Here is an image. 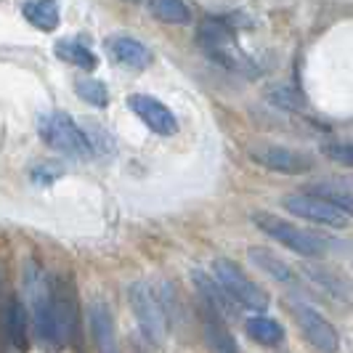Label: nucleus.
I'll list each match as a JSON object with an SVG mask.
<instances>
[{
  "label": "nucleus",
  "mask_w": 353,
  "mask_h": 353,
  "mask_svg": "<svg viewBox=\"0 0 353 353\" xmlns=\"http://www.w3.org/2000/svg\"><path fill=\"white\" fill-rule=\"evenodd\" d=\"M252 223L263 231L265 236H271L274 242H279L287 250H292L298 255H305V258H321L330 250V239L327 236H321L316 231H305L301 226H295V223H290V221L276 218V215L255 212Z\"/></svg>",
  "instance_id": "nucleus-1"
},
{
  "label": "nucleus",
  "mask_w": 353,
  "mask_h": 353,
  "mask_svg": "<svg viewBox=\"0 0 353 353\" xmlns=\"http://www.w3.org/2000/svg\"><path fill=\"white\" fill-rule=\"evenodd\" d=\"M37 133L40 139L48 143L51 149L72 157H93V146H90L88 130L72 120L64 112H48L37 120Z\"/></svg>",
  "instance_id": "nucleus-2"
},
{
  "label": "nucleus",
  "mask_w": 353,
  "mask_h": 353,
  "mask_svg": "<svg viewBox=\"0 0 353 353\" xmlns=\"http://www.w3.org/2000/svg\"><path fill=\"white\" fill-rule=\"evenodd\" d=\"M30 287V303H32V321L35 332L48 345H61V332L56 321V305H53V279H46L40 271L30 268L27 274Z\"/></svg>",
  "instance_id": "nucleus-3"
},
{
  "label": "nucleus",
  "mask_w": 353,
  "mask_h": 353,
  "mask_svg": "<svg viewBox=\"0 0 353 353\" xmlns=\"http://www.w3.org/2000/svg\"><path fill=\"white\" fill-rule=\"evenodd\" d=\"M212 271H215V279L226 287V292H229L231 298L239 303L242 308L258 311V314H263L265 308H268V295H265V290L252 282L234 261L218 258V261L212 263Z\"/></svg>",
  "instance_id": "nucleus-4"
},
{
  "label": "nucleus",
  "mask_w": 353,
  "mask_h": 353,
  "mask_svg": "<svg viewBox=\"0 0 353 353\" xmlns=\"http://www.w3.org/2000/svg\"><path fill=\"white\" fill-rule=\"evenodd\" d=\"M128 301H130V308H133V316L141 327L143 337L149 343L159 345L165 340V314H162V305H159V298L154 295V290L146 282H136L130 284L128 290Z\"/></svg>",
  "instance_id": "nucleus-5"
},
{
  "label": "nucleus",
  "mask_w": 353,
  "mask_h": 353,
  "mask_svg": "<svg viewBox=\"0 0 353 353\" xmlns=\"http://www.w3.org/2000/svg\"><path fill=\"white\" fill-rule=\"evenodd\" d=\"M199 46L208 51V56H212L218 64H223L229 70L248 72V74L252 72L250 70V61L236 48V40L231 35V30L226 24H221V21H205L199 27Z\"/></svg>",
  "instance_id": "nucleus-6"
},
{
  "label": "nucleus",
  "mask_w": 353,
  "mask_h": 353,
  "mask_svg": "<svg viewBox=\"0 0 353 353\" xmlns=\"http://www.w3.org/2000/svg\"><path fill=\"white\" fill-rule=\"evenodd\" d=\"M284 210L292 212L295 218H303V221H311V223H319V226H332V229H345L351 215L345 210H340L335 205H330L327 199H319L314 194H290L282 199Z\"/></svg>",
  "instance_id": "nucleus-7"
},
{
  "label": "nucleus",
  "mask_w": 353,
  "mask_h": 353,
  "mask_svg": "<svg viewBox=\"0 0 353 353\" xmlns=\"http://www.w3.org/2000/svg\"><path fill=\"white\" fill-rule=\"evenodd\" d=\"M292 316L298 321V327L303 330L305 340L321 353H337L340 348V337H337V330L327 321V319L319 314L316 308H311L308 303H292Z\"/></svg>",
  "instance_id": "nucleus-8"
},
{
  "label": "nucleus",
  "mask_w": 353,
  "mask_h": 353,
  "mask_svg": "<svg viewBox=\"0 0 353 353\" xmlns=\"http://www.w3.org/2000/svg\"><path fill=\"white\" fill-rule=\"evenodd\" d=\"M250 159L263 165L265 170L274 173H290V176H301L314 168V162L303 152H292L287 146H255L250 149Z\"/></svg>",
  "instance_id": "nucleus-9"
},
{
  "label": "nucleus",
  "mask_w": 353,
  "mask_h": 353,
  "mask_svg": "<svg viewBox=\"0 0 353 353\" xmlns=\"http://www.w3.org/2000/svg\"><path fill=\"white\" fill-rule=\"evenodd\" d=\"M128 104L130 109L136 112V117L141 120L152 133H157V136H176L178 133V120L176 114L168 109V106L157 101L154 96H146V93H133L130 99H128Z\"/></svg>",
  "instance_id": "nucleus-10"
},
{
  "label": "nucleus",
  "mask_w": 353,
  "mask_h": 353,
  "mask_svg": "<svg viewBox=\"0 0 353 353\" xmlns=\"http://www.w3.org/2000/svg\"><path fill=\"white\" fill-rule=\"evenodd\" d=\"M53 305H56V321H59L61 345H64L77 330V301H74V292L59 279H53Z\"/></svg>",
  "instance_id": "nucleus-11"
},
{
  "label": "nucleus",
  "mask_w": 353,
  "mask_h": 353,
  "mask_svg": "<svg viewBox=\"0 0 353 353\" xmlns=\"http://www.w3.org/2000/svg\"><path fill=\"white\" fill-rule=\"evenodd\" d=\"M202 330H205V340L212 353H236V343H234L226 319L205 303H202Z\"/></svg>",
  "instance_id": "nucleus-12"
},
{
  "label": "nucleus",
  "mask_w": 353,
  "mask_h": 353,
  "mask_svg": "<svg viewBox=\"0 0 353 353\" xmlns=\"http://www.w3.org/2000/svg\"><path fill=\"white\" fill-rule=\"evenodd\" d=\"M194 284H196V290H199V295H202V303H205V305H210L212 311H218L223 319L236 316V305H239V303L231 298L229 292H226V287L218 282V279H210L208 274L194 271Z\"/></svg>",
  "instance_id": "nucleus-13"
},
{
  "label": "nucleus",
  "mask_w": 353,
  "mask_h": 353,
  "mask_svg": "<svg viewBox=\"0 0 353 353\" xmlns=\"http://www.w3.org/2000/svg\"><path fill=\"white\" fill-rule=\"evenodd\" d=\"M88 321L99 353H120L117 351V337H114V324H112L109 308L101 305V303H93L88 308Z\"/></svg>",
  "instance_id": "nucleus-14"
},
{
  "label": "nucleus",
  "mask_w": 353,
  "mask_h": 353,
  "mask_svg": "<svg viewBox=\"0 0 353 353\" xmlns=\"http://www.w3.org/2000/svg\"><path fill=\"white\" fill-rule=\"evenodd\" d=\"M109 53L114 56V61H120L125 67H133V70H143L149 61H152V53L149 48L139 43L136 37L117 35L109 40Z\"/></svg>",
  "instance_id": "nucleus-15"
},
{
  "label": "nucleus",
  "mask_w": 353,
  "mask_h": 353,
  "mask_svg": "<svg viewBox=\"0 0 353 353\" xmlns=\"http://www.w3.org/2000/svg\"><path fill=\"white\" fill-rule=\"evenodd\" d=\"M250 263L258 265L263 274H268L274 282H282V284H295L298 282V276H295V271L290 268V265L284 263L279 255H274L271 250L265 248H250L248 252Z\"/></svg>",
  "instance_id": "nucleus-16"
},
{
  "label": "nucleus",
  "mask_w": 353,
  "mask_h": 353,
  "mask_svg": "<svg viewBox=\"0 0 353 353\" xmlns=\"http://www.w3.org/2000/svg\"><path fill=\"white\" fill-rule=\"evenodd\" d=\"M21 17L37 30L53 32L59 27V6H56V0H27L21 6Z\"/></svg>",
  "instance_id": "nucleus-17"
},
{
  "label": "nucleus",
  "mask_w": 353,
  "mask_h": 353,
  "mask_svg": "<svg viewBox=\"0 0 353 353\" xmlns=\"http://www.w3.org/2000/svg\"><path fill=\"white\" fill-rule=\"evenodd\" d=\"M56 56L61 61H67L72 67H80V70H96V56L90 53L88 46L77 43V40H59L56 43Z\"/></svg>",
  "instance_id": "nucleus-18"
},
{
  "label": "nucleus",
  "mask_w": 353,
  "mask_h": 353,
  "mask_svg": "<svg viewBox=\"0 0 353 353\" xmlns=\"http://www.w3.org/2000/svg\"><path fill=\"white\" fill-rule=\"evenodd\" d=\"M245 330H248V335L252 337L255 343H261V345H276V343H282V337H284L282 324L274 321V319H268V316L248 319Z\"/></svg>",
  "instance_id": "nucleus-19"
},
{
  "label": "nucleus",
  "mask_w": 353,
  "mask_h": 353,
  "mask_svg": "<svg viewBox=\"0 0 353 353\" xmlns=\"http://www.w3.org/2000/svg\"><path fill=\"white\" fill-rule=\"evenodd\" d=\"M6 332H8V340L17 348L27 345V314H24V305L17 298H11L8 308H6Z\"/></svg>",
  "instance_id": "nucleus-20"
},
{
  "label": "nucleus",
  "mask_w": 353,
  "mask_h": 353,
  "mask_svg": "<svg viewBox=\"0 0 353 353\" xmlns=\"http://www.w3.org/2000/svg\"><path fill=\"white\" fill-rule=\"evenodd\" d=\"M152 14L165 24H189V6L183 0H149Z\"/></svg>",
  "instance_id": "nucleus-21"
},
{
  "label": "nucleus",
  "mask_w": 353,
  "mask_h": 353,
  "mask_svg": "<svg viewBox=\"0 0 353 353\" xmlns=\"http://www.w3.org/2000/svg\"><path fill=\"white\" fill-rule=\"evenodd\" d=\"M308 194L319 196V199H327L330 205H335V208L345 210L348 215H353V194L335 186V183H316V186L308 189Z\"/></svg>",
  "instance_id": "nucleus-22"
},
{
  "label": "nucleus",
  "mask_w": 353,
  "mask_h": 353,
  "mask_svg": "<svg viewBox=\"0 0 353 353\" xmlns=\"http://www.w3.org/2000/svg\"><path fill=\"white\" fill-rule=\"evenodd\" d=\"M74 88H77V96H80L83 101H88V104H93V106L109 104L106 85L104 83H99V80H77V83H74Z\"/></svg>",
  "instance_id": "nucleus-23"
},
{
  "label": "nucleus",
  "mask_w": 353,
  "mask_h": 353,
  "mask_svg": "<svg viewBox=\"0 0 353 353\" xmlns=\"http://www.w3.org/2000/svg\"><path fill=\"white\" fill-rule=\"evenodd\" d=\"M268 101L274 106H279V109H284V112H295V109H301L305 101H303V96L298 93V90L292 88H276L268 93Z\"/></svg>",
  "instance_id": "nucleus-24"
},
{
  "label": "nucleus",
  "mask_w": 353,
  "mask_h": 353,
  "mask_svg": "<svg viewBox=\"0 0 353 353\" xmlns=\"http://www.w3.org/2000/svg\"><path fill=\"white\" fill-rule=\"evenodd\" d=\"M324 154L335 162H343V165H353V143H327Z\"/></svg>",
  "instance_id": "nucleus-25"
}]
</instances>
